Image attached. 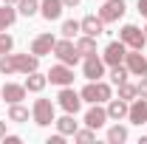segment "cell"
<instances>
[{"label": "cell", "mask_w": 147, "mask_h": 144, "mask_svg": "<svg viewBox=\"0 0 147 144\" xmlns=\"http://www.w3.org/2000/svg\"><path fill=\"white\" fill-rule=\"evenodd\" d=\"M105 122H108V108H99V102H96V105L85 113V124L93 127V130H99V127H105Z\"/></svg>", "instance_id": "14"}, {"label": "cell", "mask_w": 147, "mask_h": 144, "mask_svg": "<svg viewBox=\"0 0 147 144\" xmlns=\"http://www.w3.org/2000/svg\"><path fill=\"white\" fill-rule=\"evenodd\" d=\"M108 141H110V144H122V141H127V127L113 124V127L108 130Z\"/></svg>", "instance_id": "24"}, {"label": "cell", "mask_w": 147, "mask_h": 144, "mask_svg": "<svg viewBox=\"0 0 147 144\" xmlns=\"http://www.w3.org/2000/svg\"><path fill=\"white\" fill-rule=\"evenodd\" d=\"M108 99H110V85L102 82V79H96V102L102 105V102H108Z\"/></svg>", "instance_id": "27"}, {"label": "cell", "mask_w": 147, "mask_h": 144, "mask_svg": "<svg viewBox=\"0 0 147 144\" xmlns=\"http://www.w3.org/2000/svg\"><path fill=\"white\" fill-rule=\"evenodd\" d=\"M6 136V122H0V139Z\"/></svg>", "instance_id": "37"}, {"label": "cell", "mask_w": 147, "mask_h": 144, "mask_svg": "<svg viewBox=\"0 0 147 144\" xmlns=\"http://www.w3.org/2000/svg\"><path fill=\"white\" fill-rule=\"evenodd\" d=\"M57 130L62 133V136H74L76 130H79V122H74V113H65L62 119H54Z\"/></svg>", "instance_id": "19"}, {"label": "cell", "mask_w": 147, "mask_h": 144, "mask_svg": "<svg viewBox=\"0 0 147 144\" xmlns=\"http://www.w3.org/2000/svg\"><path fill=\"white\" fill-rule=\"evenodd\" d=\"M45 85H48V76H45V73H40V71L26 73V90H31V93H40Z\"/></svg>", "instance_id": "18"}, {"label": "cell", "mask_w": 147, "mask_h": 144, "mask_svg": "<svg viewBox=\"0 0 147 144\" xmlns=\"http://www.w3.org/2000/svg\"><path fill=\"white\" fill-rule=\"evenodd\" d=\"M54 54H57V59H59V62H65V65H71V68L79 62V51H76V45H74L68 37H65V40H57Z\"/></svg>", "instance_id": "3"}, {"label": "cell", "mask_w": 147, "mask_h": 144, "mask_svg": "<svg viewBox=\"0 0 147 144\" xmlns=\"http://www.w3.org/2000/svg\"><path fill=\"white\" fill-rule=\"evenodd\" d=\"M31 116H34V124H40V127L54 124V105H51V99H37L34 108H31Z\"/></svg>", "instance_id": "2"}, {"label": "cell", "mask_w": 147, "mask_h": 144, "mask_svg": "<svg viewBox=\"0 0 147 144\" xmlns=\"http://www.w3.org/2000/svg\"><path fill=\"white\" fill-rule=\"evenodd\" d=\"M57 99H59V108L65 110V113H74V116H76V110L82 108V96H79L76 90H71L68 85L59 90V96H57Z\"/></svg>", "instance_id": "7"}, {"label": "cell", "mask_w": 147, "mask_h": 144, "mask_svg": "<svg viewBox=\"0 0 147 144\" xmlns=\"http://www.w3.org/2000/svg\"><path fill=\"white\" fill-rule=\"evenodd\" d=\"M17 11L23 17H34L37 11H40V3L37 0H17Z\"/></svg>", "instance_id": "23"}, {"label": "cell", "mask_w": 147, "mask_h": 144, "mask_svg": "<svg viewBox=\"0 0 147 144\" xmlns=\"http://www.w3.org/2000/svg\"><path fill=\"white\" fill-rule=\"evenodd\" d=\"M144 34H147V28H144Z\"/></svg>", "instance_id": "39"}, {"label": "cell", "mask_w": 147, "mask_h": 144, "mask_svg": "<svg viewBox=\"0 0 147 144\" xmlns=\"http://www.w3.org/2000/svg\"><path fill=\"white\" fill-rule=\"evenodd\" d=\"M136 96H139L136 85H130V82H122V85H119V99H125V102H133Z\"/></svg>", "instance_id": "26"}, {"label": "cell", "mask_w": 147, "mask_h": 144, "mask_svg": "<svg viewBox=\"0 0 147 144\" xmlns=\"http://www.w3.org/2000/svg\"><path fill=\"white\" fill-rule=\"evenodd\" d=\"M0 99H3V96H0Z\"/></svg>", "instance_id": "40"}, {"label": "cell", "mask_w": 147, "mask_h": 144, "mask_svg": "<svg viewBox=\"0 0 147 144\" xmlns=\"http://www.w3.org/2000/svg\"><path fill=\"white\" fill-rule=\"evenodd\" d=\"M82 73H85V79H91V82L102 79V76H105V59H99L96 54L85 57V65H82Z\"/></svg>", "instance_id": "9"}, {"label": "cell", "mask_w": 147, "mask_h": 144, "mask_svg": "<svg viewBox=\"0 0 147 144\" xmlns=\"http://www.w3.org/2000/svg\"><path fill=\"white\" fill-rule=\"evenodd\" d=\"M26 93H28V90H26V85H14V82H6V85L0 88V96H3L9 105L23 102V99H26Z\"/></svg>", "instance_id": "13"}, {"label": "cell", "mask_w": 147, "mask_h": 144, "mask_svg": "<svg viewBox=\"0 0 147 144\" xmlns=\"http://www.w3.org/2000/svg\"><path fill=\"white\" fill-rule=\"evenodd\" d=\"M14 20H17V9H11L9 3H3L0 6V31H6Z\"/></svg>", "instance_id": "21"}, {"label": "cell", "mask_w": 147, "mask_h": 144, "mask_svg": "<svg viewBox=\"0 0 147 144\" xmlns=\"http://www.w3.org/2000/svg\"><path fill=\"white\" fill-rule=\"evenodd\" d=\"M79 31L88 34V37H99L105 31V23H102V17H96V14H88V17L79 20Z\"/></svg>", "instance_id": "11"}, {"label": "cell", "mask_w": 147, "mask_h": 144, "mask_svg": "<svg viewBox=\"0 0 147 144\" xmlns=\"http://www.w3.org/2000/svg\"><path fill=\"white\" fill-rule=\"evenodd\" d=\"M11 48H14V40H11L9 34H3V31H0V57H3V54H9Z\"/></svg>", "instance_id": "31"}, {"label": "cell", "mask_w": 147, "mask_h": 144, "mask_svg": "<svg viewBox=\"0 0 147 144\" xmlns=\"http://www.w3.org/2000/svg\"><path fill=\"white\" fill-rule=\"evenodd\" d=\"M62 141H65V136H62V133H57V136L48 139V144H62Z\"/></svg>", "instance_id": "33"}, {"label": "cell", "mask_w": 147, "mask_h": 144, "mask_svg": "<svg viewBox=\"0 0 147 144\" xmlns=\"http://www.w3.org/2000/svg\"><path fill=\"white\" fill-rule=\"evenodd\" d=\"M127 102L125 99H108V119H127Z\"/></svg>", "instance_id": "17"}, {"label": "cell", "mask_w": 147, "mask_h": 144, "mask_svg": "<svg viewBox=\"0 0 147 144\" xmlns=\"http://www.w3.org/2000/svg\"><path fill=\"white\" fill-rule=\"evenodd\" d=\"M3 141L6 144H20V136H3Z\"/></svg>", "instance_id": "35"}, {"label": "cell", "mask_w": 147, "mask_h": 144, "mask_svg": "<svg viewBox=\"0 0 147 144\" xmlns=\"http://www.w3.org/2000/svg\"><path fill=\"white\" fill-rule=\"evenodd\" d=\"M136 90H139V96H142V99H147V76H142V82L136 85Z\"/></svg>", "instance_id": "32"}, {"label": "cell", "mask_w": 147, "mask_h": 144, "mask_svg": "<svg viewBox=\"0 0 147 144\" xmlns=\"http://www.w3.org/2000/svg\"><path fill=\"white\" fill-rule=\"evenodd\" d=\"M76 31H79V23H76V20H65V23H62V37H68V40H71Z\"/></svg>", "instance_id": "30"}, {"label": "cell", "mask_w": 147, "mask_h": 144, "mask_svg": "<svg viewBox=\"0 0 147 144\" xmlns=\"http://www.w3.org/2000/svg\"><path fill=\"white\" fill-rule=\"evenodd\" d=\"M40 68V57L37 54H3L0 57V73L11 76V73H31Z\"/></svg>", "instance_id": "1"}, {"label": "cell", "mask_w": 147, "mask_h": 144, "mask_svg": "<svg viewBox=\"0 0 147 144\" xmlns=\"http://www.w3.org/2000/svg\"><path fill=\"white\" fill-rule=\"evenodd\" d=\"M54 45H57V40H54V34H40L31 42V54H37V57H45V54H51L54 51Z\"/></svg>", "instance_id": "15"}, {"label": "cell", "mask_w": 147, "mask_h": 144, "mask_svg": "<svg viewBox=\"0 0 147 144\" xmlns=\"http://www.w3.org/2000/svg\"><path fill=\"white\" fill-rule=\"evenodd\" d=\"M119 40H122L127 48H139V51H142V48H144V42H147V34L139 28V26H130V23H127V26L122 28Z\"/></svg>", "instance_id": "5"}, {"label": "cell", "mask_w": 147, "mask_h": 144, "mask_svg": "<svg viewBox=\"0 0 147 144\" xmlns=\"http://www.w3.org/2000/svg\"><path fill=\"white\" fill-rule=\"evenodd\" d=\"M45 76H48V82H54V85H59V88L74 85V71H71V65H65V62L54 65V68L45 73Z\"/></svg>", "instance_id": "8"}, {"label": "cell", "mask_w": 147, "mask_h": 144, "mask_svg": "<svg viewBox=\"0 0 147 144\" xmlns=\"http://www.w3.org/2000/svg\"><path fill=\"white\" fill-rule=\"evenodd\" d=\"M96 136H93V127H88V130H76L74 133V141H79V144H88V141H93Z\"/></svg>", "instance_id": "29"}, {"label": "cell", "mask_w": 147, "mask_h": 144, "mask_svg": "<svg viewBox=\"0 0 147 144\" xmlns=\"http://www.w3.org/2000/svg\"><path fill=\"white\" fill-rule=\"evenodd\" d=\"M127 119L133 124H147V99H133V102H130Z\"/></svg>", "instance_id": "12"}, {"label": "cell", "mask_w": 147, "mask_h": 144, "mask_svg": "<svg viewBox=\"0 0 147 144\" xmlns=\"http://www.w3.org/2000/svg\"><path fill=\"white\" fill-rule=\"evenodd\" d=\"M9 122H28V110L23 108L20 102H14V105L9 108Z\"/></svg>", "instance_id": "25"}, {"label": "cell", "mask_w": 147, "mask_h": 144, "mask_svg": "<svg viewBox=\"0 0 147 144\" xmlns=\"http://www.w3.org/2000/svg\"><path fill=\"white\" fill-rule=\"evenodd\" d=\"M102 23H116L125 17V0H105V6L99 9Z\"/></svg>", "instance_id": "6"}, {"label": "cell", "mask_w": 147, "mask_h": 144, "mask_svg": "<svg viewBox=\"0 0 147 144\" xmlns=\"http://www.w3.org/2000/svg\"><path fill=\"white\" fill-rule=\"evenodd\" d=\"M82 102H91V105H96V82H88L85 88H82Z\"/></svg>", "instance_id": "28"}, {"label": "cell", "mask_w": 147, "mask_h": 144, "mask_svg": "<svg viewBox=\"0 0 147 144\" xmlns=\"http://www.w3.org/2000/svg\"><path fill=\"white\" fill-rule=\"evenodd\" d=\"M125 65H127L130 76H147V59L139 48H127L125 54Z\"/></svg>", "instance_id": "4"}, {"label": "cell", "mask_w": 147, "mask_h": 144, "mask_svg": "<svg viewBox=\"0 0 147 144\" xmlns=\"http://www.w3.org/2000/svg\"><path fill=\"white\" fill-rule=\"evenodd\" d=\"M3 3H9V6H17V0H3Z\"/></svg>", "instance_id": "38"}, {"label": "cell", "mask_w": 147, "mask_h": 144, "mask_svg": "<svg viewBox=\"0 0 147 144\" xmlns=\"http://www.w3.org/2000/svg\"><path fill=\"white\" fill-rule=\"evenodd\" d=\"M76 51H79V57H91V54H96V37H88V34H82L76 42Z\"/></svg>", "instance_id": "20"}, {"label": "cell", "mask_w": 147, "mask_h": 144, "mask_svg": "<svg viewBox=\"0 0 147 144\" xmlns=\"http://www.w3.org/2000/svg\"><path fill=\"white\" fill-rule=\"evenodd\" d=\"M62 9H65L62 0H42V3H40V14H42L45 20H59Z\"/></svg>", "instance_id": "16"}, {"label": "cell", "mask_w": 147, "mask_h": 144, "mask_svg": "<svg viewBox=\"0 0 147 144\" xmlns=\"http://www.w3.org/2000/svg\"><path fill=\"white\" fill-rule=\"evenodd\" d=\"M65 3V9H74V6H79V0H62Z\"/></svg>", "instance_id": "36"}, {"label": "cell", "mask_w": 147, "mask_h": 144, "mask_svg": "<svg viewBox=\"0 0 147 144\" xmlns=\"http://www.w3.org/2000/svg\"><path fill=\"white\" fill-rule=\"evenodd\" d=\"M127 76H130V71H127V65H125V62H119V65H110V79H113L116 85L127 82Z\"/></svg>", "instance_id": "22"}, {"label": "cell", "mask_w": 147, "mask_h": 144, "mask_svg": "<svg viewBox=\"0 0 147 144\" xmlns=\"http://www.w3.org/2000/svg\"><path fill=\"white\" fill-rule=\"evenodd\" d=\"M125 54H127V45L122 40H113L108 48H105L102 59H105V65H119V62H125Z\"/></svg>", "instance_id": "10"}, {"label": "cell", "mask_w": 147, "mask_h": 144, "mask_svg": "<svg viewBox=\"0 0 147 144\" xmlns=\"http://www.w3.org/2000/svg\"><path fill=\"white\" fill-rule=\"evenodd\" d=\"M139 14L147 17V0H139Z\"/></svg>", "instance_id": "34"}]
</instances>
